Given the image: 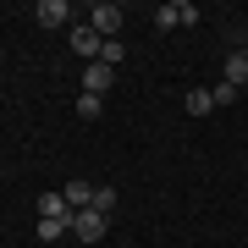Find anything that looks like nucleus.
I'll return each mask as SVG.
<instances>
[{
  "label": "nucleus",
  "instance_id": "obj_10",
  "mask_svg": "<svg viewBox=\"0 0 248 248\" xmlns=\"http://www.w3.org/2000/svg\"><path fill=\"white\" fill-rule=\"evenodd\" d=\"M89 210H99L110 221V215H116V187H94V204H89Z\"/></svg>",
  "mask_w": 248,
  "mask_h": 248
},
{
  "label": "nucleus",
  "instance_id": "obj_9",
  "mask_svg": "<svg viewBox=\"0 0 248 248\" xmlns=\"http://www.w3.org/2000/svg\"><path fill=\"white\" fill-rule=\"evenodd\" d=\"M226 83H237V89L248 83V50H232L226 55Z\"/></svg>",
  "mask_w": 248,
  "mask_h": 248
},
{
  "label": "nucleus",
  "instance_id": "obj_7",
  "mask_svg": "<svg viewBox=\"0 0 248 248\" xmlns=\"http://www.w3.org/2000/svg\"><path fill=\"white\" fill-rule=\"evenodd\" d=\"M66 17H72L66 0H39V6H33V22H39V28H61Z\"/></svg>",
  "mask_w": 248,
  "mask_h": 248
},
{
  "label": "nucleus",
  "instance_id": "obj_2",
  "mask_svg": "<svg viewBox=\"0 0 248 248\" xmlns=\"http://www.w3.org/2000/svg\"><path fill=\"white\" fill-rule=\"evenodd\" d=\"M187 22H199V6H187V0H171V6L155 11V28H160V33H166V28H187Z\"/></svg>",
  "mask_w": 248,
  "mask_h": 248
},
{
  "label": "nucleus",
  "instance_id": "obj_13",
  "mask_svg": "<svg viewBox=\"0 0 248 248\" xmlns=\"http://www.w3.org/2000/svg\"><path fill=\"white\" fill-rule=\"evenodd\" d=\"M182 105L193 110V116H210V110H215V105H210V89H193V94L182 99Z\"/></svg>",
  "mask_w": 248,
  "mask_h": 248
},
{
  "label": "nucleus",
  "instance_id": "obj_3",
  "mask_svg": "<svg viewBox=\"0 0 248 248\" xmlns=\"http://www.w3.org/2000/svg\"><path fill=\"white\" fill-rule=\"evenodd\" d=\"M89 28L99 39H116V28H122V6H105V0H99V6L89 11Z\"/></svg>",
  "mask_w": 248,
  "mask_h": 248
},
{
  "label": "nucleus",
  "instance_id": "obj_8",
  "mask_svg": "<svg viewBox=\"0 0 248 248\" xmlns=\"http://www.w3.org/2000/svg\"><path fill=\"white\" fill-rule=\"evenodd\" d=\"M61 193H66V204H72V215H78V210H89V204H94V182H78V177H72Z\"/></svg>",
  "mask_w": 248,
  "mask_h": 248
},
{
  "label": "nucleus",
  "instance_id": "obj_5",
  "mask_svg": "<svg viewBox=\"0 0 248 248\" xmlns=\"http://www.w3.org/2000/svg\"><path fill=\"white\" fill-rule=\"evenodd\" d=\"M39 221H66V226H72V204H66V193H39Z\"/></svg>",
  "mask_w": 248,
  "mask_h": 248
},
{
  "label": "nucleus",
  "instance_id": "obj_14",
  "mask_svg": "<svg viewBox=\"0 0 248 248\" xmlns=\"http://www.w3.org/2000/svg\"><path fill=\"white\" fill-rule=\"evenodd\" d=\"M55 237H72L66 221H39V243H55Z\"/></svg>",
  "mask_w": 248,
  "mask_h": 248
},
{
  "label": "nucleus",
  "instance_id": "obj_11",
  "mask_svg": "<svg viewBox=\"0 0 248 248\" xmlns=\"http://www.w3.org/2000/svg\"><path fill=\"white\" fill-rule=\"evenodd\" d=\"M237 94H243L237 83H226V78H221V83H215V89H210V105H232V99H237Z\"/></svg>",
  "mask_w": 248,
  "mask_h": 248
},
{
  "label": "nucleus",
  "instance_id": "obj_15",
  "mask_svg": "<svg viewBox=\"0 0 248 248\" xmlns=\"http://www.w3.org/2000/svg\"><path fill=\"white\" fill-rule=\"evenodd\" d=\"M99 61H105V66H116V61H122V39H105V50H99Z\"/></svg>",
  "mask_w": 248,
  "mask_h": 248
},
{
  "label": "nucleus",
  "instance_id": "obj_4",
  "mask_svg": "<svg viewBox=\"0 0 248 248\" xmlns=\"http://www.w3.org/2000/svg\"><path fill=\"white\" fill-rule=\"evenodd\" d=\"M110 83H116V66L89 61V72H83V94H99V99H105V94H110Z\"/></svg>",
  "mask_w": 248,
  "mask_h": 248
},
{
  "label": "nucleus",
  "instance_id": "obj_6",
  "mask_svg": "<svg viewBox=\"0 0 248 248\" xmlns=\"http://www.w3.org/2000/svg\"><path fill=\"white\" fill-rule=\"evenodd\" d=\"M72 50H78V55H94V61H99V50H105V39H99V33H94L89 22H78V28H72Z\"/></svg>",
  "mask_w": 248,
  "mask_h": 248
},
{
  "label": "nucleus",
  "instance_id": "obj_1",
  "mask_svg": "<svg viewBox=\"0 0 248 248\" xmlns=\"http://www.w3.org/2000/svg\"><path fill=\"white\" fill-rule=\"evenodd\" d=\"M105 232H110V221L99 210H78V215H72V237H78V243H99Z\"/></svg>",
  "mask_w": 248,
  "mask_h": 248
},
{
  "label": "nucleus",
  "instance_id": "obj_12",
  "mask_svg": "<svg viewBox=\"0 0 248 248\" xmlns=\"http://www.w3.org/2000/svg\"><path fill=\"white\" fill-rule=\"evenodd\" d=\"M99 110H105V99H99V94H78V116H83V122H94Z\"/></svg>",
  "mask_w": 248,
  "mask_h": 248
}]
</instances>
